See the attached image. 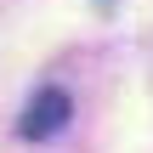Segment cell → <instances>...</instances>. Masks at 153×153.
I'll use <instances>...</instances> for the list:
<instances>
[{
	"label": "cell",
	"mask_w": 153,
	"mask_h": 153,
	"mask_svg": "<svg viewBox=\"0 0 153 153\" xmlns=\"http://www.w3.org/2000/svg\"><path fill=\"white\" fill-rule=\"evenodd\" d=\"M68 119H74L68 91H62V85H45V91H34V97H28V108H23V125H17V131H23L28 142H51Z\"/></svg>",
	"instance_id": "6da1fadb"
}]
</instances>
